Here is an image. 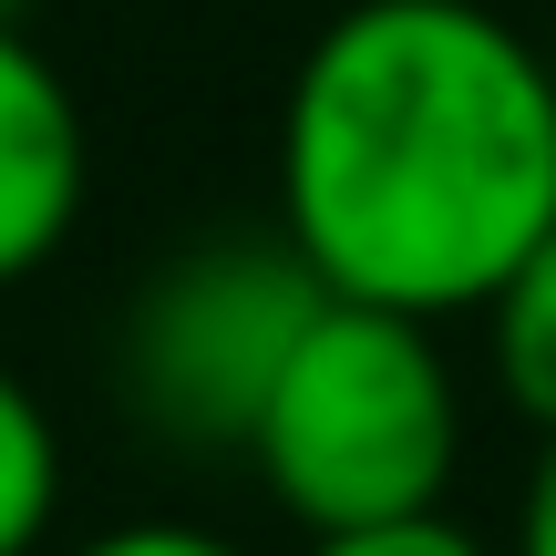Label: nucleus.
<instances>
[{
	"mask_svg": "<svg viewBox=\"0 0 556 556\" xmlns=\"http://www.w3.org/2000/svg\"><path fill=\"white\" fill-rule=\"evenodd\" d=\"M278 227L340 299L484 309L556 227V73L484 0H351L278 114Z\"/></svg>",
	"mask_w": 556,
	"mask_h": 556,
	"instance_id": "f257e3e1",
	"label": "nucleus"
},
{
	"mask_svg": "<svg viewBox=\"0 0 556 556\" xmlns=\"http://www.w3.org/2000/svg\"><path fill=\"white\" fill-rule=\"evenodd\" d=\"M464 454V402L433 351V319L371 309V299H319L278 371L248 464L309 536L330 526H392L433 516Z\"/></svg>",
	"mask_w": 556,
	"mask_h": 556,
	"instance_id": "f03ea898",
	"label": "nucleus"
},
{
	"mask_svg": "<svg viewBox=\"0 0 556 556\" xmlns=\"http://www.w3.org/2000/svg\"><path fill=\"white\" fill-rule=\"evenodd\" d=\"M319 299H330V278L299 258L289 227H238V238L176 248L135 289L114 340V381L135 402V422L165 433L176 454H248Z\"/></svg>",
	"mask_w": 556,
	"mask_h": 556,
	"instance_id": "7ed1b4c3",
	"label": "nucleus"
},
{
	"mask_svg": "<svg viewBox=\"0 0 556 556\" xmlns=\"http://www.w3.org/2000/svg\"><path fill=\"white\" fill-rule=\"evenodd\" d=\"M83 176H93V155H83L73 83H62L52 52L0 11V289L31 278L62 238H73Z\"/></svg>",
	"mask_w": 556,
	"mask_h": 556,
	"instance_id": "20e7f679",
	"label": "nucleus"
},
{
	"mask_svg": "<svg viewBox=\"0 0 556 556\" xmlns=\"http://www.w3.org/2000/svg\"><path fill=\"white\" fill-rule=\"evenodd\" d=\"M484 330H495V381L536 433H556V227L505 268V289L484 299Z\"/></svg>",
	"mask_w": 556,
	"mask_h": 556,
	"instance_id": "39448f33",
	"label": "nucleus"
},
{
	"mask_svg": "<svg viewBox=\"0 0 556 556\" xmlns=\"http://www.w3.org/2000/svg\"><path fill=\"white\" fill-rule=\"evenodd\" d=\"M52 505H62V443L41 422V402L0 371V556H31Z\"/></svg>",
	"mask_w": 556,
	"mask_h": 556,
	"instance_id": "423d86ee",
	"label": "nucleus"
},
{
	"mask_svg": "<svg viewBox=\"0 0 556 556\" xmlns=\"http://www.w3.org/2000/svg\"><path fill=\"white\" fill-rule=\"evenodd\" d=\"M309 556H484V546L433 505V516H392V526H330V536H309Z\"/></svg>",
	"mask_w": 556,
	"mask_h": 556,
	"instance_id": "0eeeda50",
	"label": "nucleus"
},
{
	"mask_svg": "<svg viewBox=\"0 0 556 556\" xmlns=\"http://www.w3.org/2000/svg\"><path fill=\"white\" fill-rule=\"evenodd\" d=\"M73 556H238V546L206 536V526H114V536H93Z\"/></svg>",
	"mask_w": 556,
	"mask_h": 556,
	"instance_id": "6e6552de",
	"label": "nucleus"
},
{
	"mask_svg": "<svg viewBox=\"0 0 556 556\" xmlns=\"http://www.w3.org/2000/svg\"><path fill=\"white\" fill-rule=\"evenodd\" d=\"M516 556H556V433H546L536 484H526V536H516Z\"/></svg>",
	"mask_w": 556,
	"mask_h": 556,
	"instance_id": "1a4fd4ad",
	"label": "nucleus"
}]
</instances>
